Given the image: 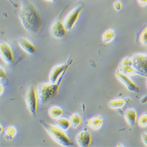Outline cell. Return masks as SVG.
<instances>
[{
	"label": "cell",
	"instance_id": "obj_29",
	"mask_svg": "<svg viewBox=\"0 0 147 147\" xmlns=\"http://www.w3.org/2000/svg\"><path fill=\"white\" fill-rule=\"evenodd\" d=\"M45 1L49 2V3H55L57 1V0H44Z\"/></svg>",
	"mask_w": 147,
	"mask_h": 147
},
{
	"label": "cell",
	"instance_id": "obj_25",
	"mask_svg": "<svg viewBox=\"0 0 147 147\" xmlns=\"http://www.w3.org/2000/svg\"><path fill=\"white\" fill-rule=\"evenodd\" d=\"M141 138L143 143L147 146V133L146 132H144L142 134Z\"/></svg>",
	"mask_w": 147,
	"mask_h": 147
},
{
	"label": "cell",
	"instance_id": "obj_17",
	"mask_svg": "<svg viewBox=\"0 0 147 147\" xmlns=\"http://www.w3.org/2000/svg\"><path fill=\"white\" fill-rule=\"evenodd\" d=\"M63 110L58 107H52L48 110V114L53 119H59L63 115Z\"/></svg>",
	"mask_w": 147,
	"mask_h": 147
},
{
	"label": "cell",
	"instance_id": "obj_8",
	"mask_svg": "<svg viewBox=\"0 0 147 147\" xmlns=\"http://www.w3.org/2000/svg\"><path fill=\"white\" fill-rule=\"evenodd\" d=\"M73 61V59L69 58L65 64L54 67L50 72V76H49V80H50V82L53 84L57 83L61 75L63 74L64 72H66L68 68L72 65Z\"/></svg>",
	"mask_w": 147,
	"mask_h": 147
},
{
	"label": "cell",
	"instance_id": "obj_23",
	"mask_svg": "<svg viewBox=\"0 0 147 147\" xmlns=\"http://www.w3.org/2000/svg\"><path fill=\"white\" fill-rule=\"evenodd\" d=\"M137 123L138 126L141 128H145L147 127V113H144L139 117Z\"/></svg>",
	"mask_w": 147,
	"mask_h": 147
},
{
	"label": "cell",
	"instance_id": "obj_22",
	"mask_svg": "<svg viewBox=\"0 0 147 147\" xmlns=\"http://www.w3.org/2000/svg\"><path fill=\"white\" fill-rule=\"evenodd\" d=\"M139 41L142 45L147 47V26L140 32L139 35Z\"/></svg>",
	"mask_w": 147,
	"mask_h": 147
},
{
	"label": "cell",
	"instance_id": "obj_18",
	"mask_svg": "<svg viewBox=\"0 0 147 147\" xmlns=\"http://www.w3.org/2000/svg\"><path fill=\"white\" fill-rule=\"evenodd\" d=\"M127 99H116L109 101L108 104V107L113 109H117L123 108L126 103Z\"/></svg>",
	"mask_w": 147,
	"mask_h": 147
},
{
	"label": "cell",
	"instance_id": "obj_10",
	"mask_svg": "<svg viewBox=\"0 0 147 147\" xmlns=\"http://www.w3.org/2000/svg\"><path fill=\"white\" fill-rule=\"evenodd\" d=\"M115 76L122 84H123L125 85V87L129 91L136 93L140 92L138 87L129 78L128 76H127L117 70L115 72Z\"/></svg>",
	"mask_w": 147,
	"mask_h": 147
},
{
	"label": "cell",
	"instance_id": "obj_6",
	"mask_svg": "<svg viewBox=\"0 0 147 147\" xmlns=\"http://www.w3.org/2000/svg\"><path fill=\"white\" fill-rule=\"evenodd\" d=\"M118 71L128 76H138L146 78L147 77V75L144 74L133 67L131 57H125L122 59L119 65Z\"/></svg>",
	"mask_w": 147,
	"mask_h": 147
},
{
	"label": "cell",
	"instance_id": "obj_2",
	"mask_svg": "<svg viewBox=\"0 0 147 147\" xmlns=\"http://www.w3.org/2000/svg\"><path fill=\"white\" fill-rule=\"evenodd\" d=\"M65 73V72L61 75L57 83H42L38 85L36 92H37L38 101L42 104L50 102L56 96Z\"/></svg>",
	"mask_w": 147,
	"mask_h": 147
},
{
	"label": "cell",
	"instance_id": "obj_20",
	"mask_svg": "<svg viewBox=\"0 0 147 147\" xmlns=\"http://www.w3.org/2000/svg\"><path fill=\"white\" fill-rule=\"evenodd\" d=\"M71 125L73 128H77L82 123V119L78 114H73L69 118Z\"/></svg>",
	"mask_w": 147,
	"mask_h": 147
},
{
	"label": "cell",
	"instance_id": "obj_13",
	"mask_svg": "<svg viewBox=\"0 0 147 147\" xmlns=\"http://www.w3.org/2000/svg\"><path fill=\"white\" fill-rule=\"evenodd\" d=\"M17 42L22 50L29 54H33L36 51V47L26 38H18Z\"/></svg>",
	"mask_w": 147,
	"mask_h": 147
},
{
	"label": "cell",
	"instance_id": "obj_3",
	"mask_svg": "<svg viewBox=\"0 0 147 147\" xmlns=\"http://www.w3.org/2000/svg\"><path fill=\"white\" fill-rule=\"evenodd\" d=\"M40 122L51 137L58 144L63 146H69L72 145L71 140L63 130L45 123L41 120H40Z\"/></svg>",
	"mask_w": 147,
	"mask_h": 147
},
{
	"label": "cell",
	"instance_id": "obj_14",
	"mask_svg": "<svg viewBox=\"0 0 147 147\" xmlns=\"http://www.w3.org/2000/svg\"><path fill=\"white\" fill-rule=\"evenodd\" d=\"M124 117L127 123L131 127L136 124L137 120V113L134 109H127L124 113Z\"/></svg>",
	"mask_w": 147,
	"mask_h": 147
},
{
	"label": "cell",
	"instance_id": "obj_5",
	"mask_svg": "<svg viewBox=\"0 0 147 147\" xmlns=\"http://www.w3.org/2000/svg\"><path fill=\"white\" fill-rule=\"evenodd\" d=\"M25 100L30 113L33 117H35L37 113L38 98L37 92L33 85H31L27 90Z\"/></svg>",
	"mask_w": 147,
	"mask_h": 147
},
{
	"label": "cell",
	"instance_id": "obj_16",
	"mask_svg": "<svg viewBox=\"0 0 147 147\" xmlns=\"http://www.w3.org/2000/svg\"><path fill=\"white\" fill-rule=\"evenodd\" d=\"M116 34L113 29L105 30L102 35V41L105 44H108L112 42L115 38Z\"/></svg>",
	"mask_w": 147,
	"mask_h": 147
},
{
	"label": "cell",
	"instance_id": "obj_21",
	"mask_svg": "<svg viewBox=\"0 0 147 147\" xmlns=\"http://www.w3.org/2000/svg\"><path fill=\"white\" fill-rule=\"evenodd\" d=\"M56 124L59 128L63 131H67L71 127L69 120L64 118H59L57 120Z\"/></svg>",
	"mask_w": 147,
	"mask_h": 147
},
{
	"label": "cell",
	"instance_id": "obj_9",
	"mask_svg": "<svg viewBox=\"0 0 147 147\" xmlns=\"http://www.w3.org/2000/svg\"><path fill=\"white\" fill-rule=\"evenodd\" d=\"M67 30H66L63 21L59 20H55L51 26L50 33L54 38L61 39L64 38L67 35Z\"/></svg>",
	"mask_w": 147,
	"mask_h": 147
},
{
	"label": "cell",
	"instance_id": "obj_32",
	"mask_svg": "<svg viewBox=\"0 0 147 147\" xmlns=\"http://www.w3.org/2000/svg\"><path fill=\"white\" fill-rule=\"evenodd\" d=\"M8 1H10L11 3H12V1H11V0H8ZM13 4L14 5V3H13Z\"/></svg>",
	"mask_w": 147,
	"mask_h": 147
},
{
	"label": "cell",
	"instance_id": "obj_31",
	"mask_svg": "<svg viewBox=\"0 0 147 147\" xmlns=\"http://www.w3.org/2000/svg\"><path fill=\"white\" fill-rule=\"evenodd\" d=\"M3 127L2 125H1V133L3 132Z\"/></svg>",
	"mask_w": 147,
	"mask_h": 147
},
{
	"label": "cell",
	"instance_id": "obj_26",
	"mask_svg": "<svg viewBox=\"0 0 147 147\" xmlns=\"http://www.w3.org/2000/svg\"><path fill=\"white\" fill-rule=\"evenodd\" d=\"M7 78L6 72L5 71V70L3 68V67H1V80L2 81L3 79H4V80H5V79Z\"/></svg>",
	"mask_w": 147,
	"mask_h": 147
},
{
	"label": "cell",
	"instance_id": "obj_15",
	"mask_svg": "<svg viewBox=\"0 0 147 147\" xmlns=\"http://www.w3.org/2000/svg\"><path fill=\"white\" fill-rule=\"evenodd\" d=\"M102 124L103 118L101 115L94 116L87 121V126L93 130L99 129L102 127Z\"/></svg>",
	"mask_w": 147,
	"mask_h": 147
},
{
	"label": "cell",
	"instance_id": "obj_33",
	"mask_svg": "<svg viewBox=\"0 0 147 147\" xmlns=\"http://www.w3.org/2000/svg\"><path fill=\"white\" fill-rule=\"evenodd\" d=\"M146 87H147V77H146Z\"/></svg>",
	"mask_w": 147,
	"mask_h": 147
},
{
	"label": "cell",
	"instance_id": "obj_24",
	"mask_svg": "<svg viewBox=\"0 0 147 147\" xmlns=\"http://www.w3.org/2000/svg\"><path fill=\"white\" fill-rule=\"evenodd\" d=\"M113 7H114V8L115 9V11H119L122 8V4L120 1H119V0H117V1H115L114 3Z\"/></svg>",
	"mask_w": 147,
	"mask_h": 147
},
{
	"label": "cell",
	"instance_id": "obj_7",
	"mask_svg": "<svg viewBox=\"0 0 147 147\" xmlns=\"http://www.w3.org/2000/svg\"><path fill=\"white\" fill-rule=\"evenodd\" d=\"M132 66L137 71L147 75V54L138 53L131 57Z\"/></svg>",
	"mask_w": 147,
	"mask_h": 147
},
{
	"label": "cell",
	"instance_id": "obj_12",
	"mask_svg": "<svg viewBox=\"0 0 147 147\" xmlns=\"http://www.w3.org/2000/svg\"><path fill=\"white\" fill-rule=\"evenodd\" d=\"M92 138L90 132L87 130H84L77 135L76 140L78 146L81 147H88L91 144Z\"/></svg>",
	"mask_w": 147,
	"mask_h": 147
},
{
	"label": "cell",
	"instance_id": "obj_1",
	"mask_svg": "<svg viewBox=\"0 0 147 147\" xmlns=\"http://www.w3.org/2000/svg\"><path fill=\"white\" fill-rule=\"evenodd\" d=\"M19 18L22 27L27 31L31 34L38 32L42 20L39 12L31 3L26 0L21 3Z\"/></svg>",
	"mask_w": 147,
	"mask_h": 147
},
{
	"label": "cell",
	"instance_id": "obj_4",
	"mask_svg": "<svg viewBox=\"0 0 147 147\" xmlns=\"http://www.w3.org/2000/svg\"><path fill=\"white\" fill-rule=\"evenodd\" d=\"M83 9L84 6L82 5H78L69 11L66 16L63 22L66 30L68 31H72L74 28L79 20Z\"/></svg>",
	"mask_w": 147,
	"mask_h": 147
},
{
	"label": "cell",
	"instance_id": "obj_19",
	"mask_svg": "<svg viewBox=\"0 0 147 147\" xmlns=\"http://www.w3.org/2000/svg\"><path fill=\"white\" fill-rule=\"evenodd\" d=\"M17 132L16 128L13 125H10L6 128L4 138L6 141H10L16 136Z\"/></svg>",
	"mask_w": 147,
	"mask_h": 147
},
{
	"label": "cell",
	"instance_id": "obj_27",
	"mask_svg": "<svg viewBox=\"0 0 147 147\" xmlns=\"http://www.w3.org/2000/svg\"><path fill=\"white\" fill-rule=\"evenodd\" d=\"M137 2L141 7H145L147 5V0H137Z\"/></svg>",
	"mask_w": 147,
	"mask_h": 147
},
{
	"label": "cell",
	"instance_id": "obj_30",
	"mask_svg": "<svg viewBox=\"0 0 147 147\" xmlns=\"http://www.w3.org/2000/svg\"><path fill=\"white\" fill-rule=\"evenodd\" d=\"M0 89H1V90H0V94H1V95H2L3 92H4L3 86L2 85V84H1V85H0Z\"/></svg>",
	"mask_w": 147,
	"mask_h": 147
},
{
	"label": "cell",
	"instance_id": "obj_11",
	"mask_svg": "<svg viewBox=\"0 0 147 147\" xmlns=\"http://www.w3.org/2000/svg\"><path fill=\"white\" fill-rule=\"evenodd\" d=\"M0 55L7 64H11L13 63L14 61L13 52L8 44L5 42H1L0 45Z\"/></svg>",
	"mask_w": 147,
	"mask_h": 147
},
{
	"label": "cell",
	"instance_id": "obj_28",
	"mask_svg": "<svg viewBox=\"0 0 147 147\" xmlns=\"http://www.w3.org/2000/svg\"><path fill=\"white\" fill-rule=\"evenodd\" d=\"M146 102H147V96L146 95V96H144L143 98H142L141 100V102L142 104H145Z\"/></svg>",
	"mask_w": 147,
	"mask_h": 147
}]
</instances>
